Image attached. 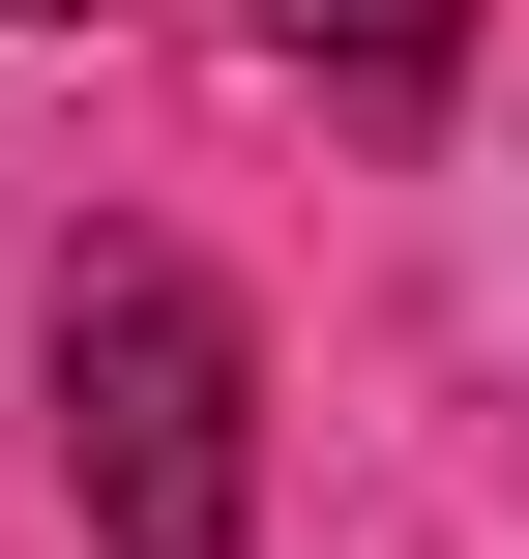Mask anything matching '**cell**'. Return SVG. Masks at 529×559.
Returning a JSON list of instances; mask_svg holds the SVG:
<instances>
[{"mask_svg": "<svg viewBox=\"0 0 529 559\" xmlns=\"http://www.w3.org/2000/svg\"><path fill=\"white\" fill-rule=\"evenodd\" d=\"M59 501H88V559H265V324L177 236L59 265Z\"/></svg>", "mask_w": 529, "mask_h": 559, "instance_id": "6da1fadb", "label": "cell"}, {"mask_svg": "<svg viewBox=\"0 0 529 559\" xmlns=\"http://www.w3.org/2000/svg\"><path fill=\"white\" fill-rule=\"evenodd\" d=\"M29 29H88V0H29Z\"/></svg>", "mask_w": 529, "mask_h": 559, "instance_id": "3957f363", "label": "cell"}, {"mask_svg": "<svg viewBox=\"0 0 529 559\" xmlns=\"http://www.w3.org/2000/svg\"><path fill=\"white\" fill-rule=\"evenodd\" d=\"M236 29H265L294 88H442V59H471V0H236Z\"/></svg>", "mask_w": 529, "mask_h": 559, "instance_id": "7a4b0ae2", "label": "cell"}]
</instances>
